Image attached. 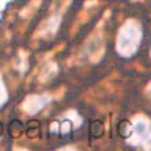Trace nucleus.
I'll use <instances>...</instances> for the list:
<instances>
[{"mask_svg": "<svg viewBox=\"0 0 151 151\" xmlns=\"http://www.w3.org/2000/svg\"><path fill=\"white\" fill-rule=\"evenodd\" d=\"M24 129H25V134L28 137H35V135L40 134V121H36V120L28 121L27 126L24 127Z\"/></svg>", "mask_w": 151, "mask_h": 151, "instance_id": "1", "label": "nucleus"}, {"mask_svg": "<svg viewBox=\"0 0 151 151\" xmlns=\"http://www.w3.org/2000/svg\"><path fill=\"white\" fill-rule=\"evenodd\" d=\"M90 132H91V137H94V139L101 137V135H102V132H104L102 123L99 121V120H94V121H91V126H90Z\"/></svg>", "mask_w": 151, "mask_h": 151, "instance_id": "2", "label": "nucleus"}, {"mask_svg": "<svg viewBox=\"0 0 151 151\" xmlns=\"http://www.w3.org/2000/svg\"><path fill=\"white\" fill-rule=\"evenodd\" d=\"M22 131H24V126H22V124H21V123H19L17 120L11 121V124H9V134H11L13 137L19 135Z\"/></svg>", "mask_w": 151, "mask_h": 151, "instance_id": "3", "label": "nucleus"}, {"mask_svg": "<svg viewBox=\"0 0 151 151\" xmlns=\"http://www.w3.org/2000/svg\"><path fill=\"white\" fill-rule=\"evenodd\" d=\"M127 124L129 123L127 121H120V124H118V132H120V135L123 137V139H127L129 137V134H131V131H129V127H127Z\"/></svg>", "mask_w": 151, "mask_h": 151, "instance_id": "4", "label": "nucleus"}, {"mask_svg": "<svg viewBox=\"0 0 151 151\" xmlns=\"http://www.w3.org/2000/svg\"><path fill=\"white\" fill-rule=\"evenodd\" d=\"M134 129H135L137 134L142 135V137H143V139L146 140V137H148V129H146L145 123H137V124L134 126Z\"/></svg>", "mask_w": 151, "mask_h": 151, "instance_id": "5", "label": "nucleus"}]
</instances>
